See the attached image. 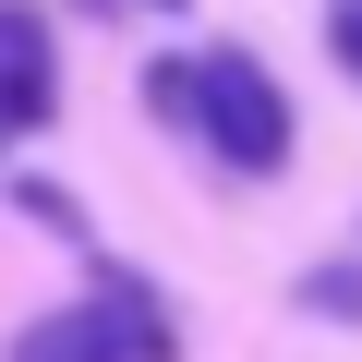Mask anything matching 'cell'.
Wrapping results in <instances>:
<instances>
[{"label":"cell","instance_id":"cell-1","mask_svg":"<svg viewBox=\"0 0 362 362\" xmlns=\"http://www.w3.org/2000/svg\"><path fill=\"white\" fill-rule=\"evenodd\" d=\"M194 133H206L230 169H278V157H290V97H278V73L242 61V49L194 61Z\"/></svg>","mask_w":362,"mask_h":362},{"label":"cell","instance_id":"cell-2","mask_svg":"<svg viewBox=\"0 0 362 362\" xmlns=\"http://www.w3.org/2000/svg\"><path fill=\"white\" fill-rule=\"evenodd\" d=\"M49 109H61V73H49V25H37V0H0V145H25Z\"/></svg>","mask_w":362,"mask_h":362},{"label":"cell","instance_id":"cell-3","mask_svg":"<svg viewBox=\"0 0 362 362\" xmlns=\"http://www.w3.org/2000/svg\"><path fill=\"white\" fill-rule=\"evenodd\" d=\"M97 326H109V350L121 362H169V314L145 302V278H97V302H85Z\"/></svg>","mask_w":362,"mask_h":362},{"label":"cell","instance_id":"cell-4","mask_svg":"<svg viewBox=\"0 0 362 362\" xmlns=\"http://www.w3.org/2000/svg\"><path fill=\"white\" fill-rule=\"evenodd\" d=\"M13 362H121V350H109L97 314H37V326L13 338Z\"/></svg>","mask_w":362,"mask_h":362},{"label":"cell","instance_id":"cell-5","mask_svg":"<svg viewBox=\"0 0 362 362\" xmlns=\"http://www.w3.org/2000/svg\"><path fill=\"white\" fill-rule=\"evenodd\" d=\"M145 109H157V121H194V61H169V73H145Z\"/></svg>","mask_w":362,"mask_h":362},{"label":"cell","instance_id":"cell-6","mask_svg":"<svg viewBox=\"0 0 362 362\" xmlns=\"http://www.w3.org/2000/svg\"><path fill=\"white\" fill-rule=\"evenodd\" d=\"M314 314H362V266H314Z\"/></svg>","mask_w":362,"mask_h":362},{"label":"cell","instance_id":"cell-7","mask_svg":"<svg viewBox=\"0 0 362 362\" xmlns=\"http://www.w3.org/2000/svg\"><path fill=\"white\" fill-rule=\"evenodd\" d=\"M326 49H338V61L362 73V0H338V13H326Z\"/></svg>","mask_w":362,"mask_h":362},{"label":"cell","instance_id":"cell-8","mask_svg":"<svg viewBox=\"0 0 362 362\" xmlns=\"http://www.w3.org/2000/svg\"><path fill=\"white\" fill-rule=\"evenodd\" d=\"M157 13H169V0H157Z\"/></svg>","mask_w":362,"mask_h":362}]
</instances>
